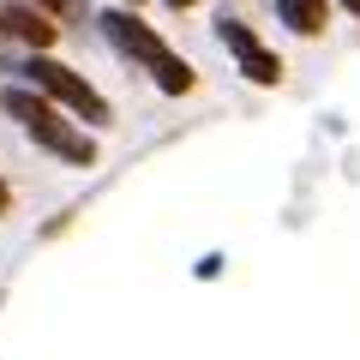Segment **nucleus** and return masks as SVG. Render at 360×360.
Instances as JSON below:
<instances>
[{"instance_id": "f257e3e1", "label": "nucleus", "mask_w": 360, "mask_h": 360, "mask_svg": "<svg viewBox=\"0 0 360 360\" xmlns=\"http://www.w3.org/2000/svg\"><path fill=\"white\" fill-rule=\"evenodd\" d=\"M103 37L115 42L120 54H132L139 66H150V78H156V90H168V96H186V90L198 84V72L180 54H168V42L156 37L150 25H144L139 13H127V6H115V13H103Z\"/></svg>"}, {"instance_id": "f03ea898", "label": "nucleus", "mask_w": 360, "mask_h": 360, "mask_svg": "<svg viewBox=\"0 0 360 360\" xmlns=\"http://www.w3.org/2000/svg\"><path fill=\"white\" fill-rule=\"evenodd\" d=\"M0 103H6V115H13L18 127H25L30 139L42 144V150L66 156V162H78V168H90V162H96V144H90L78 127H66L54 103H42V96H30V90H6Z\"/></svg>"}, {"instance_id": "7ed1b4c3", "label": "nucleus", "mask_w": 360, "mask_h": 360, "mask_svg": "<svg viewBox=\"0 0 360 360\" xmlns=\"http://www.w3.org/2000/svg\"><path fill=\"white\" fill-rule=\"evenodd\" d=\"M25 78H30L37 90H49L54 103H66L72 115H84L90 127H108V103H103V96H96V90H90L78 72H72V66L49 60V49H37V54L25 60Z\"/></svg>"}, {"instance_id": "20e7f679", "label": "nucleus", "mask_w": 360, "mask_h": 360, "mask_svg": "<svg viewBox=\"0 0 360 360\" xmlns=\"http://www.w3.org/2000/svg\"><path fill=\"white\" fill-rule=\"evenodd\" d=\"M0 30L18 42H30V49H49L54 37H60V25H49V13L42 6H30V0H13L6 13H0Z\"/></svg>"}, {"instance_id": "39448f33", "label": "nucleus", "mask_w": 360, "mask_h": 360, "mask_svg": "<svg viewBox=\"0 0 360 360\" xmlns=\"http://www.w3.org/2000/svg\"><path fill=\"white\" fill-rule=\"evenodd\" d=\"M276 18H283L295 37H319L330 25V0H276Z\"/></svg>"}, {"instance_id": "423d86ee", "label": "nucleus", "mask_w": 360, "mask_h": 360, "mask_svg": "<svg viewBox=\"0 0 360 360\" xmlns=\"http://www.w3.org/2000/svg\"><path fill=\"white\" fill-rule=\"evenodd\" d=\"M240 72L252 78V84H276V78H283V60H276L270 49H258V42H246L240 49Z\"/></svg>"}, {"instance_id": "0eeeda50", "label": "nucleus", "mask_w": 360, "mask_h": 360, "mask_svg": "<svg viewBox=\"0 0 360 360\" xmlns=\"http://www.w3.org/2000/svg\"><path fill=\"white\" fill-rule=\"evenodd\" d=\"M217 37H222V42H229V49H234V54H240V49H246V42H258V37H252V30H246V25H240V18H217Z\"/></svg>"}, {"instance_id": "6e6552de", "label": "nucleus", "mask_w": 360, "mask_h": 360, "mask_svg": "<svg viewBox=\"0 0 360 360\" xmlns=\"http://www.w3.org/2000/svg\"><path fill=\"white\" fill-rule=\"evenodd\" d=\"M30 6H42V13H60V18L78 13V0H30Z\"/></svg>"}, {"instance_id": "1a4fd4ad", "label": "nucleus", "mask_w": 360, "mask_h": 360, "mask_svg": "<svg viewBox=\"0 0 360 360\" xmlns=\"http://www.w3.org/2000/svg\"><path fill=\"white\" fill-rule=\"evenodd\" d=\"M6 205H13V193H6V186H0V210H6Z\"/></svg>"}, {"instance_id": "9d476101", "label": "nucleus", "mask_w": 360, "mask_h": 360, "mask_svg": "<svg viewBox=\"0 0 360 360\" xmlns=\"http://www.w3.org/2000/svg\"><path fill=\"white\" fill-rule=\"evenodd\" d=\"M342 6H348V13H360V0H342Z\"/></svg>"}, {"instance_id": "9b49d317", "label": "nucleus", "mask_w": 360, "mask_h": 360, "mask_svg": "<svg viewBox=\"0 0 360 360\" xmlns=\"http://www.w3.org/2000/svg\"><path fill=\"white\" fill-rule=\"evenodd\" d=\"M168 6H193V0H168Z\"/></svg>"}, {"instance_id": "f8f14e48", "label": "nucleus", "mask_w": 360, "mask_h": 360, "mask_svg": "<svg viewBox=\"0 0 360 360\" xmlns=\"http://www.w3.org/2000/svg\"><path fill=\"white\" fill-rule=\"evenodd\" d=\"M132 6H139V0H132Z\"/></svg>"}]
</instances>
